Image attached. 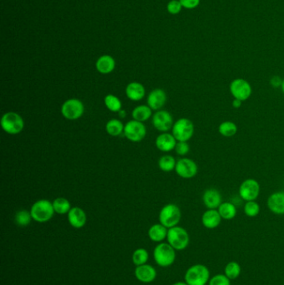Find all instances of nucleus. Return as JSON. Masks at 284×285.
I'll list each match as a JSON object with an SVG mask.
<instances>
[{
  "instance_id": "473e14b6",
  "label": "nucleus",
  "mask_w": 284,
  "mask_h": 285,
  "mask_svg": "<svg viewBox=\"0 0 284 285\" xmlns=\"http://www.w3.org/2000/svg\"><path fill=\"white\" fill-rule=\"evenodd\" d=\"M33 218L30 211H27L25 209H22L17 212L15 214V222L20 227L28 226L32 221Z\"/></svg>"
},
{
  "instance_id": "ea45409f",
  "label": "nucleus",
  "mask_w": 284,
  "mask_h": 285,
  "mask_svg": "<svg viewBox=\"0 0 284 285\" xmlns=\"http://www.w3.org/2000/svg\"><path fill=\"white\" fill-rule=\"evenodd\" d=\"M243 101H241L239 100H236V99H234L233 100V103H232V105L234 107V109H238L239 108H241V106L243 105Z\"/></svg>"
},
{
  "instance_id": "6ab92c4d",
  "label": "nucleus",
  "mask_w": 284,
  "mask_h": 285,
  "mask_svg": "<svg viewBox=\"0 0 284 285\" xmlns=\"http://www.w3.org/2000/svg\"><path fill=\"white\" fill-rule=\"evenodd\" d=\"M223 218L217 209H208L202 215V224L203 227L208 230H214L219 226Z\"/></svg>"
},
{
  "instance_id": "2f4dec72",
  "label": "nucleus",
  "mask_w": 284,
  "mask_h": 285,
  "mask_svg": "<svg viewBox=\"0 0 284 285\" xmlns=\"http://www.w3.org/2000/svg\"><path fill=\"white\" fill-rule=\"evenodd\" d=\"M176 161L175 159L173 158L171 155H164L160 158L159 161V167L164 172H172L175 170Z\"/></svg>"
},
{
  "instance_id": "79ce46f5",
  "label": "nucleus",
  "mask_w": 284,
  "mask_h": 285,
  "mask_svg": "<svg viewBox=\"0 0 284 285\" xmlns=\"http://www.w3.org/2000/svg\"><path fill=\"white\" fill-rule=\"evenodd\" d=\"M118 114H119V116H120L121 118H124L125 117L124 110H122V109H121L120 111L118 112Z\"/></svg>"
},
{
  "instance_id": "ddd939ff",
  "label": "nucleus",
  "mask_w": 284,
  "mask_h": 285,
  "mask_svg": "<svg viewBox=\"0 0 284 285\" xmlns=\"http://www.w3.org/2000/svg\"><path fill=\"white\" fill-rule=\"evenodd\" d=\"M152 125L160 132L167 133L172 130L173 118L171 114L166 110H159L152 116Z\"/></svg>"
},
{
  "instance_id": "4c0bfd02",
  "label": "nucleus",
  "mask_w": 284,
  "mask_h": 285,
  "mask_svg": "<svg viewBox=\"0 0 284 285\" xmlns=\"http://www.w3.org/2000/svg\"><path fill=\"white\" fill-rule=\"evenodd\" d=\"M179 1L183 8L187 10L196 9L200 4V0H179Z\"/></svg>"
},
{
  "instance_id": "9b49d317",
  "label": "nucleus",
  "mask_w": 284,
  "mask_h": 285,
  "mask_svg": "<svg viewBox=\"0 0 284 285\" xmlns=\"http://www.w3.org/2000/svg\"><path fill=\"white\" fill-rule=\"evenodd\" d=\"M123 134L130 141L137 143L142 141L145 138L147 130L143 122L133 119L124 126Z\"/></svg>"
},
{
  "instance_id": "7ed1b4c3",
  "label": "nucleus",
  "mask_w": 284,
  "mask_h": 285,
  "mask_svg": "<svg viewBox=\"0 0 284 285\" xmlns=\"http://www.w3.org/2000/svg\"><path fill=\"white\" fill-rule=\"evenodd\" d=\"M167 242L176 251L184 250L190 245V237L187 230L180 226L170 228L168 230Z\"/></svg>"
},
{
  "instance_id": "a18cd8bd",
  "label": "nucleus",
  "mask_w": 284,
  "mask_h": 285,
  "mask_svg": "<svg viewBox=\"0 0 284 285\" xmlns=\"http://www.w3.org/2000/svg\"><path fill=\"white\" fill-rule=\"evenodd\" d=\"M205 285H208V284H205Z\"/></svg>"
},
{
  "instance_id": "f257e3e1",
  "label": "nucleus",
  "mask_w": 284,
  "mask_h": 285,
  "mask_svg": "<svg viewBox=\"0 0 284 285\" xmlns=\"http://www.w3.org/2000/svg\"><path fill=\"white\" fill-rule=\"evenodd\" d=\"M210 278V271L208 267L202 264L190 266L184 274V281L188 285L208 284Z\"/></svg>"
},
{
  "instance_id": "393cba45",
  "label": "nucleus",
  "mask_w": 284,
  "mask_h": 285,
  "mask_svg": "<svg viewBox=\"0 0 284 285\" xmlns=\"http://www.w3.org/2000/svg\"><path fill=\"white\" fill-rule=\"evenodd\" d=\"M152 110L148 105H139L133 110L132 117L134 120L145 122L152 116Z\"/></svg>"
},
{
  "instance_id": "37998d69",
  "label": "nucleus",
  "mask_w": 284,
  "mask_h": 285,
  "mask_svg": "<svg viewBox=\"0 0 284 285\" xmlns=\"http://www.w3.org/2000/svg\"><path fill=\"white\" fill-rule=\"evenodd\" d=\"M281 90H282V93H284V79H282V86H281Z\"/></svg>"
},
{
  "instance_id": "f8f14e48",
  "label": "nucleus",
  "mask_w": 284,
  "mask_h": 285,
  "mask_svg": "<svg viewBox=\"0 0 284 285\" xmlns=\"http://www.w3.org/2000/svg\"><path fill=\"white\" fill-rule=\"evenodd\" d=\"M199 168L196 162L191 159L183 158L177 161L175 172L180 178L185 179H193L196 176Z\"/></svg>"
},
{
  "instance_id": "cd10ccee",
  "label": "nucleus",
  "mask_w": 284,
  "mask_h": 285,
  "mask_svg": "<svg viewBox=\"0 0 284 285\" xmlns=\"http://www.w3.org/2000/svg\"><path fill=\"white\" fill-rule=\"evenodd\" d=\"M242 269H241L240 264L236 261H231L228 263L226 266L224 268V274L230 279V280H234L240 276Z\"/></svg>"
},
{
  "instance_id": "a211bd4d",
  "label": "nucleus",
  "mask_w": 284,
  "mask_h": 285,
  "mask_svg": "<svg viewBox=\"0 0 284 285\" xmlns=\"http://www.w3.org/2000/svg\"><path fill=\"white\" fill-rule=\"evenodd\" d=\"M167 101V94L161 88H156L151 91L148 96V106L152 110L159 111L165 105Z\"/></svg>"
},
{
  "instance_id": "aec40b11",
  "label": "nucleus",
  "mask_w": 284,
  "mask_h": 285,
  "mask_svg": "<svg viewBox=\"0 0 284 285\" xmlns=\"http://www.w3.org/2000/svg\"><path fill=\"white\" fill-rule=\"evenodd\" d=\"M177 140L172 134L163 133L162 135H159L156 139V147L162 152H170L175 148Z\"/></svg>"
},
{
  "instance_id": "c85d7f7f",
  "label": "nucleus",
  "mask_w": 284,
  "mask_h": 285,
  "mask_svg": "<svg viewBox=\"0 0 284 285\" xmlns=\"http://www.w3.org/2000/svg\"><path fill=\"white\" fill-rule=\"evenodd\" d=\"M53 209L55 213L58 214H66L70 211L71 204L70 202L65 198H57L53 202Z\"/></svg>"
},
{
  "instance_id": "9d476101",
  "label": "nucleus",
  "mask_w": 284,
  "mask_h": 285,
  "mask_svg": "<svg viewBox=\"0 0 284 285\" xmlns=\"http://www.w3.org/2000/svg\"><path fill=\"white\" fill-rule=\"evenodd\" d=\"M61 113L62 116L69 120H76L83 116L84 105L79 100L70 99L62 104Z\"/></svg>"
},
{
  "instance_id": "f704fd0d",
  "label": "nucleus",
  "mask_w": 284,
  "mask_h": 285,
  "mask_svg": "<svg viewBox=\"0 0 284 285\" xmlns=\"http://www.w3.org/2000/svg\"><path fill=\"white\" fill-rule=\"evenodd\" d=\"M208 285H231V280L224 274H218L211 277Z\"/></svg>"
},
{
  "instance_id": "f03ea898",
  "label": "nucleus",
  "mask_w": 284,
  "mask_h": 285,
  "mask_svg": "<svg viewBox=\"0 0 284 285\" xmlns=\"http://www.w3.org/2000/svg\"><path fill=\"white\" fill-rule=\"evenodd\" d=\"M176 250L167 243H160L153 249V260L159 266L168 268L174 264L176 260Z\"/></svg>"
},
{
  "instance_id": "4be33fe9",
  "label": "nucleus",
  "mask_w": 284,
  "mask_h": 285,
  "mask_svg": "<svg viewBox=\"0 0 284 285\" xmlns=\"http://www.w3.org/2000/svg\"><path fill=\"white\" fill-rule=\"evenodd\" d=\"M168 230H169V229H167L160 223V224H155L149 228L148 232V237L151 239V241L159 243H162L164 239H167Z\"/></svg>"
},
{
  "instance_id": "c9c22d12",
  "label": "nucleus",
  "mask_w": 284,
  "mask_h": 285,
  "mask_svg": "<svg viewBox=\"0 0 284 285\" xmlns=\"http://www.w3.org/2000/svg\"><path fill=\"white\" fill-rule=\"evenodd\" d=\"M182 9H183V6L181 5L179 0H171L167 5V10L169 11V14H179Z\"/></svg>"
},
{
  "instance_id": "423d86ee",
  "label": "nucleus",
  "mask_w": 284,
  "mask_h": 285,
  "mask_svg": "<svg viewBox=\"0 0 284 285\" xmlns=\"http://www.w3.org/2000/svg\"><path fill=\"white\" fill-rule=\"evenodd\" d=\"M194 134V124L187 118H179L173 123L172 135L178 142H187Z\"/></svg>"
},
{
  "instance_id": "a19ab883",
  "label": "nucleus",
  "mask_w": 284,
  "mask_h": 285,
  "mask_svg": "<svg viewBox=\"0 0 284 285\" xmlns=\"http://www.w3.org/2000/svg\"><path fill=\"white\" fill-rule=\"evenodd\" d=\"M171 285H188L187 284V283H186V282H182V281H180V282H176V283H173V284Z\"/></svg>"
},
{
  "instance_id": "20e7f679",
  "label": "nucleus",
  "mask_w": 284,
  "mask_h": 285,
  "mask_svg": "<svg viewBox=\"0 0 284 285\" xmlns=\"http://www.w3.org/2000/svg\"><path fill=\"white\" fill-rule=\"evenodd\" d=\"M34 220L38 223H46L54 215L53 203L47 200H40L33 204L30 209Z\"/></svg>"
},
{
  "instance_id": "5701e85b",
  "label": "nucleus",
  "mask_w": 284,
  "mask_h": 285,
  "mask_svg": "<svg viewBox=\"0 0 284 285\" xmlns=\"http://www.w3.org/2000/svg\"><path fill=\"white\" fill-rule=\"evenodd\" d=\"M115 60L110 55H103L96 62V69L100 74H108L115 69Z\"/></svg>"
},
{
  "instance_id": "72a5a7b5",
  "label": "nucleus",
  "mask_w": 284,
  "mask_h": 285,
  "mask_svg": "<svg viewBox=\"0 0 284 285\" xmlns=\"http://www.w3.org/2000/svg\"><path fill=\"white\" fill-rule=\"evenodd\" d=\"M260 209H261L260 205L257 203L256 200L246 202L243 206V212H244L245 215L249 218H254L259 215Z\"/></svg>"
},
{
  "instance_id": "dca6fc26",
  "label": "nucleus",
  "mask_w": 284,
  "mask_h": 285,
  "mask_svg": "<svg viewBox=\"0 0 284 285\" xmlns=\"http://www.w3.org/2000/svg\"><path fill=\"white\" fill-rule=\"evenodd\" d=\"M267 206L272 213L277 215L284 214V191L273 193L268 198Z\"/></svg>"
},
{
  "instance_id": "58836bf2",
  "label": "nucleus",
  "mask_w": 284,
  "mask_h": 285,
  "mask_svg": "<svg viewBox=\"0 0 284 285\" xmlns=\"http://www.w3.org/2000/svg\"><path fill=\"white\" fill-rule=\"evenodd\" d=\"M282 84V79L278 75H274L270 79V84L273 88H281Z\"/></svg>"
},
{
  "instance_id": "c756f323",
  "label": "nucleus",
  "mask_w": 284,
  "mask_h": 285,
  "mask_svg": "<svg viewBox=\"0 0 284 285\" xmlns=\"http://www.w3.org/2000/svg\"><path fill=\"white\" fill-rule=\"evenodd\" d=\"M104 105L113 113H118L122 109V102L117 96L108 94L104 98Z\"/></svg>"
},
{
  "instance_id": "4468645a",
  "label": "nucleus",
  "mask_w": 284,
  "mask_h": 285,
  "mask_svg": "<svg viewBox=\"0 0 284 285\" xmlns=\"http://www.w3.org/2000/svg\"><path fill=\"white\" fill-rule=\"evenodd\" d=\"M135 278L143 283H150L156 279L157 271L154 267L150 264H145L140 266H136L134 270Z\"/></svg>"
},
{
  "instance_id": "0eeeda50",
  "label": "nucleus",
  "mask_w": 284,
  "mask_h": 285,
  "mask_svg": "<svg viewBox=\"0 0 284 285\" xmlns=\"http://www.w3.org/2000/svg\"><path fill=\"white\" fill-rule=\"evenodd\" d=\"M1 126L5 132L9 135H15L23 131L24 122L19 114L15 112H8L1 118Z\"/></svg>"
},
{
  "instance_id": "e433bc0d",
  "label": "nucleus",
  "mask_w": 284,
  "mask_h": 285,
  "mask_svg": "<svg viewBox=\"0 0 284 285\" xmlns=\"http://www.w3.org/2000/svg\"><path fill=\"white\" fill-rule=\"evenodd\" d=\"M175 152L178 155L185 156L190 153V146L187 142H177L176 144Z\"/></svg>"
},
{
  "instance_id": "a878e982",
  "label": "nucleus",
  "mask_w": 284,
  "mask_h": 285,
  "mask_svg": "<svg viewBox=\"0 0 284 285\" xmlns=\"http://www.w3.org/2000/svg\"><path fill=\"white\" fill-rule=\"evenodd\" d=\"M237 132L238 126L233 121H224L218 126V133L224 137H234Z\"/></svg>"
},
{
  "instance_id": "c03bdc74",
  "label": "nucleus",
  "mask_w": 284,
  "mask_h": 285,
  "mask_svg": "<svg viewBox=\"0 0 284 285\" xmlns=\"http://www.w3.org/2000/svg\"><path fill=\"white\" fill-rule=\"evenodd\" d=\"M283 285H284V281H283Z\"/></svg>"
},
{
  "instance_id": "b1692460",
  "label": "nucleus",
  "mask_w": 284,
  "mask_h": 285,
  "mask_svg": "<svg viewBox=\"0 0 284 285\" xmlns=\"http://www.w3.org/2000/svg\"><path fill=\"white\" fill-rule=\"evenodd\" d=\"M217 211L224 220H231L234 219L238 213L237 206L232 202H223L218 207Z\"/></svg>"
},
{
  "instance_id": "1a4fd4ad",
  "label": "nucleus",
  "mask_w": 284,
  "mask_h": 285,
  "mask_svg": "<svg viewBox=\"0 0 284 285\" xmlns=\"http://www.w3.org/2000/svg\"><path fill=\"white\" fill-rule=\"evenodd\" d=\"M260 188V184L256 179H245L239 186L238 195L243 201H254L259 198Z\"/></svg>"
},
{
  "instance_id": "f3484780",
  "label": "nucleus",
  "mask_w": 284,
  "mask_h": 285,
  "mask_svg": "<svg viewBox=\"0 0 284 285\" xmlns=\"http://www.w3.org/2000/svg\"><path fill=\"white\" fill-rule=\"evenodd\" d=\"M68 220L74 229H81L87 223V214L81 208L74 207L68 213Z\"/></svg>"
},
{
  "instance_id": "6e6552de",
  "label": "nucleus",
  "mask_w": 284,
  "mask_h": 285,
  "mask_svg": "<svg viewBox=\"0 0 284 285\" xmlns=\"http://www.w3.org/2000/svg\"><path fill=\"white\" fill-rule=\"evenodd\" d=\"M229 91L234 99L244 102L251 97L253 89L249 82L246 79H235L230 83Z\"/></svg>"
},
{
  "instance_id": "bb28decb",
  "label": "nucleus",
  "mask_w": 284,
  "mask_h": 285,
  "mask_svg": "<svg viewBox=\"0 0 284 285\" xmlns=\"http://www.w3.org/2000/svg\"><path fill=\"white\" fill-rule=\"evenodd\" d=\"M124 130V126L122 124V122L118 119L113 118L111 120H109L106 124V131L109 135L113 136V137H118L119 135H122Z\"/></svg>"
},
{
  "instance_id": "2eb2a0df",
  "label": "nucleus",
  "mask_w": 284,
  "mask_h": 285,
  "mask_svg": "<svg viewBox=\"0 0 284 285\" xmlns=\"http://www.w3.org/2000/svg\"><path fill=\"white\" fill-rule=\"evenodd\" d=\"M203 202L207 209H217L223 203L222 195L216 188H208L203 193Z\"/></svg>"
},
{
  "instance_id": "39448f33",
  "label": "nucleus",
  "mask_w": 284,
  "mask_h": 285,
  "mask_svg": "<svg viewBox=\"0 0 284 285\" xmlns=\"http://www.w3.org/2000/svg\"><path fill=\"white\" fill-rule=\"evenodd\" d=\"M181 218H182V213L179 207L173 204H167L163 207L159 216L160 224L165 226L167 229L178 226Z\"/></svg>"
},
{
  "instance_id": "412c9836",
  "label": "nucleus",
  "mask_w": 284,
  "mask_h": 285,
  "mask_svg": "<svg viewBox=\"0 0 284 285\" xmlns=\"http://www.w3.org/2000/svg\"><path fill=\"white\" fill-rule=\"evenodd\" d=\"M127 97L132 101H139L145 96V88L143 84L138 82H132L128 84L125 89Z\"/></svg>"
},
{
  "instance_id": "7c9ffc66",
  "label": "nucleus",
  "mask_w": 284,
  "mask_h": 285,
  "mask_svg": "<svg viewBox=\"0 0 284 285\" xmlns=\"http://www.w3.org/2000/svg\"><path fill=\"white\" fill-rule=\"evenodd\" d=\"M149 259V254L148 250L143 248H137L134 251L132 255V261L134 265L140 266L143 264H147Z\"/></svg>"
}]
</instances>
